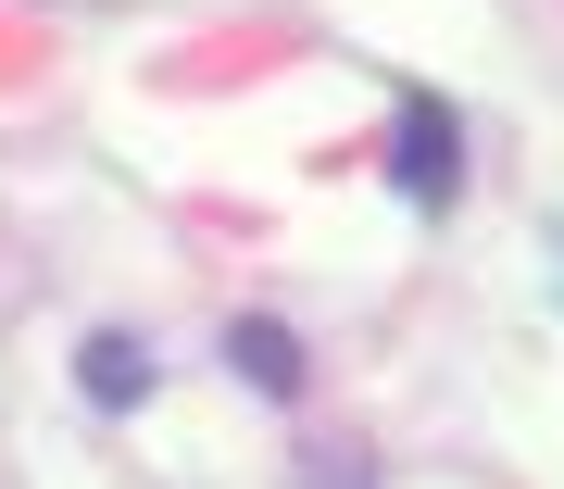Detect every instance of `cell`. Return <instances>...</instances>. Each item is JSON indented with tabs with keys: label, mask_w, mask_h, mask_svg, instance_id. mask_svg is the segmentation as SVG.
Segmentation results:
<instances>
[{
	"label": "cell",
	"mask_w": 564,
	"mask_h": 489,
	"mask_svg": "<svg viewBox=\"0 0 564 489\" xmlns=\"http://www.w3.org/2000/svg\"><path fill=\"white\" fill-rule=\"evenodd\" d=\"M389 188H402L414 214L464 202V113L440 101V88H402V101H389Z\"/></svg>",
	"instance_id": "1"
},
{
	"label": "cell",
	"mask_w": 564,
	"mask_h": 489,
	"mask_svg": "<svg viewBox=\"0 0 564 489\" xmlns=\"http://www.w3.org/2000/svg\"><path fill=\"white\" fill-rule=\"evenodd\" d=\"M76 389H88L101 414H139V402H151V339H139V326H88Z\"/></svg>",
	"instance_id": "2"
},
{
	"label": "cell",
	"mask_w": 564,
	"mask_h": 489,
	"mask_svg": "<svg viewBox=\"0 0 564 489\" xmlns=\"http://www.w3.org/2000/svg\"><path fill=\"white\" fill-rule=\"evenodd\" d=\"M226 365H239V389H263V402H302V339H289L276 314H226Z\"/></svg>",
	"instance_id": "3"
}]
</instances>
